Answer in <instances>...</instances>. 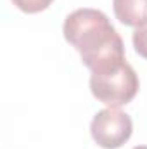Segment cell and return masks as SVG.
<instances>
[{"label":"cell","mask_w":147,"mask_h":149,"mask_svg":"<svg viewBox=\"0 0 147 149\" xmlns=\"http://www.w3.org/2000/svg\"><path fill=\"white\" fill-rule=\"evenodd\" d=\"M62 33L92 73L107 71L126 61L123 40L102 10L85 7L71 12L64 21Z\"/></svg>","instance_id":"cell-1"},{"label":"cell","mask_w":147,"mask_h":149,"mask_svg":"<svg viewBox=\"0 0 147 149\" xmlns=\"http://www.w3.org/2000/svg\"><path fill=\"white\" fill-rule=\"evenodd\" d=\"M139 87V76L126 61L112 70L92 73L90 76V90L94 97L107 108H119L132 102Z\"/></svg>","instance_id":"cell-2"},{"label":"cell","mask_w":147,"mask_h":149,"mask_svg":"<svg viewBox=\"0 0 147 149\" xmlns=\"http://www.w3.org/2000/svg\"><path fill=\"white\" fill-rule=\"evenodd\" d=\"M133 123L126 113L119 111L118 108H107L99 111L92 123L90 134L97 146L102 149H118L132 137Z\"/></svg>","instance_id":"cell-3"},{"label":"cell","mask_w":147,"mask_h":149,"mask_svg":"<svg viewBox=\"0 0 147 149\" xmlns=\"http://www.w3.org/2000/svg\"><path fill=\"white\" fill-rule=\"evenodd\" d=\"M112 9L125 26L140 28L147 23V0H112Z\"/></svg>","instance_id":"cell-4"},{"label":"cell","mask_w":147,"mask_h":149,"mask_svg":"<svg viewBox=\"0 0 147 149\" xmlns=\"http://www.w3.org/2000/svg\"><path fill=\"white\" fill-rule=\"evenodd\" d=\"M52 2H54V0H12V3H14L19 10H23V12H26V14L42 12V10H45Z\"/></svg>","instance_id":"cell-5"},{"label":"cell","mask_w":147,"mask_h":149,"mask_svg":"<svg viewBox=\"0 0 147 149\" xmlns=\"http://www.w3.org/2000/svg\"><path fill=\"white\" fill-rule=\"evenodd\" d=\"M132 42H133V47H135V52L147 59V23L144 26L137 28L133 31V37H132Z\"/></svg>","instance_id":"cell-6"},{"label":"cell","mask_w":147,"mask_h":149,"mask_svg":"<svg viewBox=\"0 0 147 149\" xmlns=\"http://www.w3.org/2000/svg\"><path fill=\"white\" fill-rule=\"evenodd\" d=\"M133 149H147V146H135Z\"/></svg>","instance_id":"cell-7"}]
</instances>
